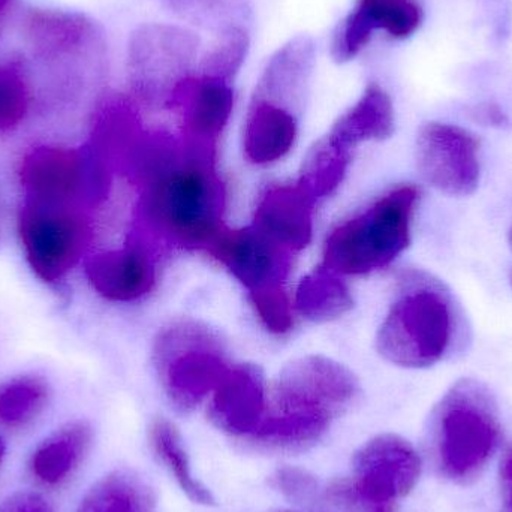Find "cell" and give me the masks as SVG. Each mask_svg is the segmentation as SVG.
<instances>
[{
  "instance_id": "19",
  "label": "cell",
  "mask_w": 512,
  "mask_h": 512,
  "mask_svg": "<svg viewBox=\"0 0 512 512\" xmlns=\"http://www.w3.org/2000/svg\"><path fill=\"white\" fill-rule=\"evenodd\" d=\"M298 117L279 105L252 99L243 131L248 161L267 165L288 155L297 140Z\"/></svg>"
},
{
  "instance_id": "4",
  "label": "cell",
  "mask_w": 512,
  "mask_h": 512,
  "mask_svg": "<svg viewBox=\"0 0 512 512\" xmlns=\"http://www.w3.org/2000/svg\"><path fill=\"white\" fill-rule=\"evenodd\" d=\"M146 213L153 227L186 248H204L224 230V189L213 162L183 155L150 182Z\"/></svg>"
},
{
  "instance_id": "37",
  "label": "cell",
  "mask_w": 512,
  "mask_h": 512,
  "mask_svg": "<svg viewBox=\"0 0 512 512\" xmlns=\"http://www.w3.org/2000/svg\"><path fill=\"white\" fill-rule=\"evenodd\" d=\"M12 0H0V21H2L3 15L8 11L9 5H11Z\"/></svg>"
},
{
  "instance_id": "17",
  "label": "cell",
  "mask_w": 512,
  "mask_h": 512,
  "mask_svg": "<svg viewBox=\"0 0 512 512\" xmlns=\"http://www.w3.org/2000/svg\"><path fill=\"white\" fill-rule=\"evenodd\" d=\"M84 271L101 297L117 303L138 300L155 285V265L140 246L90 256Z\"/></svg>"
},
{
  "instance_id": "9",
  "label": "cell",
  "mask_w": 512,
  "mask_h": 512,
  "mask_svg": "<svg viewBox=\"0 0 512 512\" xmlns=\"http://www.w3.org/2000/svg\"><path fill=\"white\" fill-rule=\"evenodd\" d=\"M26 200L72 206L75 201H95L107 189V171L99 159L83 150L36 147L18 168Z\"/></svg>"
},
{
  "instance_id": "29",
  "label": "cell",
  "mask_w": 512,
  "mask_h": 512,
  "mask_svg": "<svg viewBox=\"0 0 512 512\" xmlns=\"http://www.w3.org/2000/svg\"><path fill=\"white\" fill-rule=\"evenodd\" d=\"M319 504L322 512H397V504L373 498L352 477L333 481L322 490Z\"/></svg>"
},
{
  "instance_id": "16",
  "label": "cell",
  "mask_w": 512,
  "mask_h": 512,
  "mask_svg": "<svg viewBox=\"0 0 512 512\" xmlns=\"http://www.w3.org/2000/svg\"><path fill=\"white\" fill-rule=\"evenodd\" d=\"M316 201L295 183L268 189L256 207L254 227L289 254L303 251L313 234Z\"/></svg>"
},
{
  "instance_id": "1",
  "label": "cell",
  "mask_w": 512,
  "mask_h": 512,
  "mask_svg": "<svg viewBox=\"0 0 512 512\" xmlns=\"http://www.w3.org/2000/svg\"><path fill=\"white\" fill-rule=\"evenodd\" d=\"M360 394V381L345 364L324 355L297 358L280 370L267 414L249 441L271 453L309 450Z\"/></svg>"
},
{
  "instance_id": "35",
  "label": "cell",
  "mask_w": 512,
  "mask_h": 512,
  "mask_svg": "<svg viewBox=\"0 0 512 512\" xmlns=\"http://www.w3.org/2000/svg\"><path fill=\"white\" fill-rule=\"evenodd\" d=\"M502 499H504V511L512 512V447L508 448L502 459L501 465Z\"/></svg>"
},
{
  "instance_id": "2",
  "label": "cell",
  "mask_w": 512,
  "mask_h": 512,
  "mask_svg": "<svg viewBox=\"0 0 512 512\" xmlns=\"http://www.w3.org/2000/svg\"><path fill=\"white\" fill-rule=\"evenodd\" d=\"M501 439V415L484 382L463 378L430 414L429 442L439 472L457 484L477 480Z\"/></svg>"
},
{
  "instance_id": "22",
  "label": "cell",
  "mask_w": 512,
  "mask_h": 512,
  "mask_svg": "<svg viewBox=\"0 0 512 512\" xmlns=\"http://www.w3.org/2000/svg\"><path fill=\"white\" fill-rule=\"evenodd\" d=\"M75 512H155V496L134 472L117 469L87 490Z\"/></svg>"
},
{
  "instance_id": "27",
  "label": "cell",
  "mask_w": 512,
  "mask_h": 512,
  "mask_svg": "<svg viewBox=\"0 0 512 512\" xmlns=\"http://www.w3.org/2000/svg\"><path fill=\"white\" fill-rule=\"evenodd\" d=\"M355 9L372 29L382 30L394 39H408L420 29L423 8L415 0H357Z\"/></svg>"
},
{
  "instance_id": "10",
  "label": "cell",
  "mask_w": 512,
  "mask_h": 512,
  "mask_svg": "<svg viewBox=\"0 0 512 512\" xmlns=\"http://www.w3.org/2000/svg\"><path fill=\"white\" fill-rule=\"evenodd\" d=\"M480 138L450 123L421 126L415 159L427 185L450 197H469L481 179Z\"/></svg>"
},
{
  "instance_id": "12",
  "label": "cell",
  "mask_w": 512,
  "mask_h": 512,
  "mask_svg": "<svg viewBox=\"0 0 512 512\" xmlns=\"http://www.w3.org/2000/svg\"><path fill=\"white\" fill-rule=\"evenodd\" d=\"M170 108H176L182 117L183 152L215 159L216 144L233 114L230 81L195 74L177 90Z\"/></svg>"
},
{
  "instance_id": "23",
  "label": "cell",
  "mask_w": 512,
  "mask_h": 512,
  "mask_svg": "<svg viewBox=\"0 0 512 512\" xmlns=\"http://www.w3.org/2000/svg\"><path fill=\"white\" fill-rule=\"evenodd\" d=\"M354 298L340 274L327 267L316 268L304 277L295 295V307L304 318L324 324L342 318L352 309Z\"/></svg>"
},
{
  "instance_id": "34",
  "label": "cell",
  "mask_w": 512,
  "mask_h": 512,
  "mask_svg": "<svg viewBox=\"0 0 512 512\" xmlns=\"http://www.w3.org/2000/svg\"><path fill=\"white\" fill-rule=\"evenodd\" d=\"M0 512H54V508L39 493L20 490L0 504Z\"/></svg>"
},
{
  "instance_id": "11",
  "label": "cell",
  "mask_w": 512,
  "mask_h": 512,
  "mask_svg": "<svg viewBox=\"0 0 512 512\" xmlns=\"http://www.w3.org/2000/svg\"><path fill=\"white\" fill-rule=\"evenodd\" d=\"M352 471V478L364 492L379 501L397 504L417 486L421 459L408 439L382 433L358 448Z\"/></svg>"
},
{
  "instance_id": "26",
  "label": "cell",
  "mask_w": 512,
  "mask_h": 512,
  "mask_svg": "<svg viewBox=\"0 0 512 512\" xmlns=\"http://www.w3.org/2000/svg\"><path fill=\"white\" fill-rule=\"evenodd\" d=\"M48 397L50 388L39 376H18L0 385V426L26 427L44 411Z\"/></svg>"
},
{
  "instance_id": "38",
  "label": "cell",
  "mask_w": 512,
  "mask_h": 512,
  "mask_svg": "<svg viewBox=\"0 0 512 512\" xmlns=\"http://www.w3.org/2000/svg\"><path fill=\"white\" fill-rule=\"evenodd\" d=\"M6 453V444L2 438H0V463H2L3 457H5Z\"/></svg>"
},
{
  "instance_id": "13",
  "label": "cell",
  "mask_w": 512,
  "mask_h": 512,
  "mask_svg": "<svg viewBox=\"0 0 512 512\" xmlns=\"http://www.w3.org/2000/svg\"><path fill=\"white\" fill-rule=\"evenodd\" d=\"M206 251L218 259L249 292L282 283L292 255L271 242L254 225L239 230L224 228L209 243Z\"/></svg>"
},
{
  "instance_id": "7",
  "label": "cell",
  "mask_w": 512,
  "mask_h": 512,
  "mask_svg": "<svg viewBox=\"0 0 512 512\" xmlns=\"http://www.w3.org/2000/svg\"><path fill=\"white\" fill-rule=\"evenodd\" d=\"M200 39L176 24L147 23L135 29L128 48L132 89L140 98L170 107L177 90L194 77Z\"/></svg>"
},
{
  "instance_id": "24",
  "label": "cell",
  "mask_w": 512,
  "mask_h": 512,
  "mask_svg": "<svg viewBox=\"0 0 512 512\" xmlns=\"http://www.w3.org/2000/svg\"><path fill=\"white\" fill-rule=\"evenodd\" d=\"M352 150L334 143L325 135L307 153L297 185L318 203L330 197L345 179Z\"/></svg>"
},
{
  "instance_id": "31",
  "label": "cell",
  "mask_w": 512,
  "mask_h": 512,
  "mask_svg": "<svg viewBox=\"0 0 512 512\" xmlns=\"http://www.w3.org/2000/svg\"><path fill=\"white\" fill-rule=\"evenodd\" d=\"M252 304L262 324L274 334H285L294 325L292 304L282 283L264 286L251 292Z\"/></svg>"
},
{
  "instance_id": "33",
  "label": "cell",
  "mask_w": 512,
  "mask_h": 512,
  "mask_svg": "<svg viewBox=\"0 0 512 512\" xmlns=\"http://www.w3.org/2000/svg\"><path fill=\"white\" fill-rule=\"evenodd\" d=\"M27 89L17 72L0 68V131L20 125L27 113Z\"/></svg>"
},
{
  "instance_id": "6",
  "label": "cell",
  "mask_w": 512,
  "mask_h": 512,
  "mask_svg": "<svg viewBox=\"0 0 512 512\" xmlns=\"http://www.w3.org/2000/svg\"><path fill=\"white\" fill-rule=\"evenodd\" d=\"M153 363L168 400L182 412L212 396L233 367L221 334L197 321L164 328L153 345Z\"/></svg>"
},
{
  "instance_id": "5",
  "label": "cell",
  "mask_w": 512,
  "mask_h": 512,
  "mask_svg": "<svg viewBox=\"0 0 512 512\" xmlns=\"http://www.w3.org/2000/svg\"><path fill=\"white\" fill-rule=\"evenodd\" d=\"M418 201L417 186H396L343 222L325 242L324 267L348 276L388 267L411 245Z\"/></svg>"
},
{
  "instance_id": "20",
  "label": "cell",
  "mask_w": 512,
  "mask_h": 512,
  "mask_svg": "<svg viewBox=\"0 0 512 512\" xmlns=\"http://www.w3.org/2000/svg\"><path fill=\"white\" fill-rule=\"evenodd\" d=\"M396 113L390 93L370 83L358 101L337 117L327 137L346 149L354 150L366 141H384L394 134Z\"/></svg>"
},
{
  "instance_id": "36",
  "label": "cell",
  "mask_w": 512,
  "mask_h": 512,
  "mask_svg": "<svg viewBox=\"0 0 512 512\" xmlns=\"http://www.w3.org/2000/svg\"><path fill=\"white\" fill-rule=\"evenodd\" d=\"M477 117L481 122L492 126H504L508 120L504 111L495 104H486L478 107Z\"/></svg>"
},
{
  "instance_id": "39",
  "label": "cell",
  "mask_w": 512,
  "mask_h": 512,
  "mask_svg": "<svg viewBox=\"0 0 512 512\" xmlns=\"http://www.w3.org/2000/svg\"><path fill=\"white\" fill-rule=\"evenodd\" d=\"M273 512H322L321 510L319 511H301V510H277V511H273Z\"/></svg>"
},
{
  "instance_id": "3",
  "label": "cell",
  "mask_w": 512,
  "mask_h": 512,
  "mask_svg": "<svg viewBox=\"0 0 512 512\" xmlns=\"http://www.w3.org/2000/svg\"><path fill=\"white\" fill-rule=\"evenodd\" d=\"M456 337L450 292L436 280L406 279L376 334L379 355L394 366L427 369L444 360Z\"/></svg>"
},
{
  "instance_id": "8",
  "label": "cell",
  "mask_w": 512,
  "mask_h": 512,
  "mask_svg": "<svg viewBox=\"0 0 512 512\" xmlns=\"http://www.w3.org/2000/svg\"><path fill=\"white\" fill-rule=\"evenodd\" d=\"M83 216L72 206L24 200L18 236L27 264L42 282L59 283L74 268L87 242Z\"/></svg>"
},
{
  "instance_id": "18",
  "label": "cell",
  "mask_w": 512,
  "mask_h": 512,
  "mask_svg": "<svg viewBox=\"0 0 512 512\" xmlns=\"http://www.w3.org/2000/svg\"><path fill=\"white\" fill-rule=\"evenodd\" d=\"M93 432L87 421L63 424L39 442L27 463L33 480L48 489L68 483L92 447Z\"/></svg>"
},
{
  "instance_id": "30",
  "label": "cell",
  "mask_w": 512,
  "mask_h": 512,
  "mask_svg": "<svg viewBox=\"0 0 512 512\" xmlns=\"http://www.w3.org/2000/svg\"><path fill=\"white\" fill-rule=\"evenodd\" d=\"M373 33L375 30L364 20L363 15L357 9H352L337 24L333 38H331L330 53L334 62L342 65V63L354 60L372 41Z\"/></svg>"
},
{
  "instance_id": "21",
  "label": "cell",
  "mask_w": 512,
  "mask_h": 512,
  "mask_svg": "<svg viewBox=\"0 0 512 512\" xmlns=\"http://www.w3.org/2000/svg\"><path fill=\"white\" fill-rule=\"evenodd\" d=\"M149 444L158 462L164 465L168 474L194 504L204 507L216 505L212 490L195 477L188 451L183 444L182 433L173 421L165 417H156L150 423Z\"/></svg>"
},
{
  "instance_id": "41",
  "label": "cell",
  "mask_w": 512,
  "mask_h": 512,
  "mask_svg": "<svg viewBox=\"0 0 512 512\" xmlns=\"http://www.w3.org/2000/svg\"><path fill=\"white\" fill-rule=\"evenodd\" d=\"M511 282H512V276H511Z\"/></svg>"
},
{
  "instance_id": "25",
  "label": "cell",
  "mask_w": 512,
  "mask_h": 512,
  "mask_svg": "<svg viewBox=\"0 0 512 512\" xmlns=\"http://www.w3.org/2000/svg\"><path fill=\"white\" fill-rule=\"evenodd\" d=\"M180 20L222 33L234 27H248L251 0H161Z\"/></svg>"
},
{
  "instance_id": "32",
  "label": "cell",
  "mask_w": 512,
  "mask_h": 512,
  "mask_svg": "<svg viewBox=\"0 0 512 512\" xmlns=\"http://www.w3.org/2000/svg\"><path fill=\"white\" fill-rule=\"evenodd\" d=\"M268 483L271 489L298 507H313L321 501L322 489L318 480L304 469L283 466L274 471Z\"/></svg>"
},
{
  "instance_id": "15",
  "label": "cell",
  "mask_w": 512,
  "mask_h": 512,
  "mask_svg": "<svg viewBox=\"0 0 512 512\" xmlns=\"http://www.w3.org/2000/svg\"><path fill=\"white\" fill-rule=\"evenodd\" d=\"M315 65L316 45L312 36H294L267 60L252 99L279 105L300 116Z\"/></svg>"
},
{
  "instance_id": "40",
  "label": "cell",
  "mask_w": 512,
  "mask_h": 512,
  "mask_svg": "<svg viewBox=\"0 0 512 512\" xmlns=\"http://www.w3.org/2000/svg\"><path fill=\"white\" fill-rule=\"evenodd\" d=\"M508 245H510V248L512 251V227H511L510 233H508Z\"/></svg>"
},
{
  "instance_id": "28",
  "label": "cell",
  "mask_w": 512,
  "mask_h": 512,
  "mask_svg": "<svg viewBox=\"0 0 512 512\" xmlns=\"http://www.w3.org/2000/svg\"><path fill=\"white\" fill-rule=\"evenodd\" d=\"M249 48L251 36L248 27H234L219 33L218 41L198 62L197 74L231 83L245 63Z\"/></svg>"
},
{
  "instance_id": "14",
  "label": "cell",
  "mask_w": 512,
  "mask_h": 512,
  "mask_svg": "<svg viewBox=\"0 0 512 512\" xmlns=\"http://www.w3.org/2000/svg\"><path fill=\"white\" fill-rule=\"evenodd\" d=\"M268 388L261 367L237 364L212 393L209 418L219 430L237 438H249L264 420Z\"/></svg>"
}]
</instances>
